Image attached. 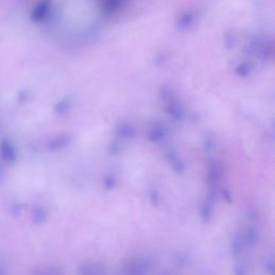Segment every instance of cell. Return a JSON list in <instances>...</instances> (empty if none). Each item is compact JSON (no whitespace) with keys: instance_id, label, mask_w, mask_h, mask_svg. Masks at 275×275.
Instances as JSON below:
<instances>
[{"instance_id":"cell-1","label":"cell","mask_w":275,"mask_h":275,"mask_svg":"<svg viewBox=\"0 0 275 275\" xmlns=\"http://www.w3.org/2000/svg\"><path fill=\"white\" fill-rule=\"evenodd\" d=\"M0 153H2V158L6 162H12L14 159V150L9 142H4L2 148H0Z\"/></svg>"},{"instance_id":"cell-2","label":"cell","mask_w":275,"mask_h":275,"mask_svg":"<svg viewBox=\"0 0 275 275\" xmlns=\"http://www.w3.org/2000/svg\"><path fill=\"white\" fill-rule=\"evenodd\" d=\"M0 275H4V269L2 266H0Z\"/></svg>"}]
</instances>
